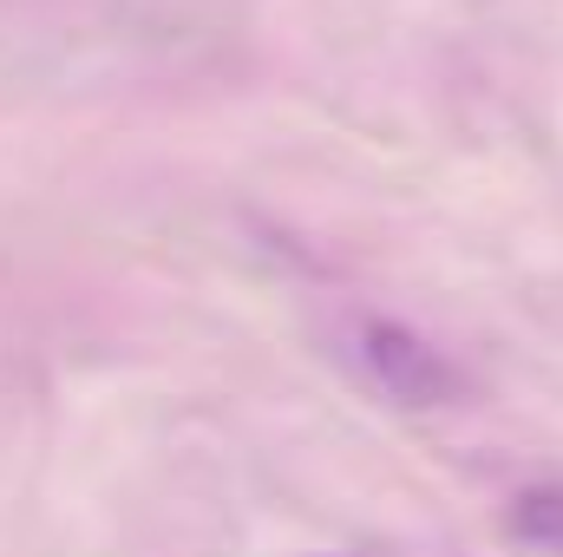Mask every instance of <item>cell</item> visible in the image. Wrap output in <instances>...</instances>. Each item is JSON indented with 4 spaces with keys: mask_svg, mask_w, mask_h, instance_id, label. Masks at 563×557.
Wrapping results in <instances>:
<instances>
[{
    "mask_svg": "<svg viewBox=\"0 0 563 557\" xmlns=\"http://www.w3.org/2000/svg\"><path fill=\"white\" fill-rule=\"evenodd\" d=\"M361 348H367L374 381H380L400 407H445V401L459 394V374L426 348L413 328H400V321H367Z\"/></svg>",
    "mask_w": 563,
    "mask_h": 557,
    "instance_id": "1",
    "label": "cell"
},
{
    "mask_svg": "<svg viewBox=\"0 0 563 557\" xmlns=\"http://www.w3.org/2000/svg\"><path fill=\"white\" fill-rule=\"evenodd\" d=\"M511 538L531 545V551L563 557V485H538L511 505Z\"/></svg>",
    "mask_w": 563,
    "mask_h": 557,
    "instance_id": "2",
    "label": "cell"
}]
</instances>
